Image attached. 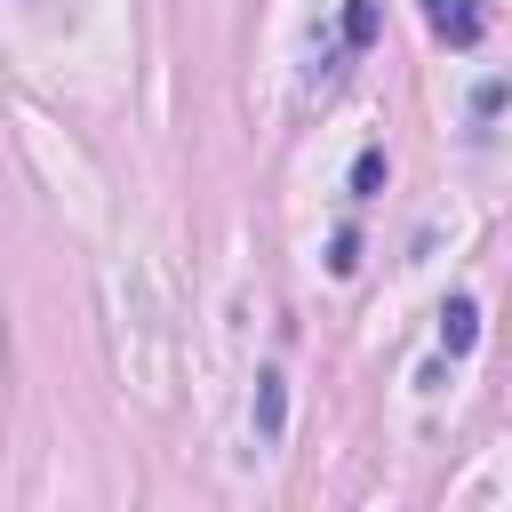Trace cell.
Segmentation results:
<instances>
[{
	"mask_svg": "<svg viewBox=\"0 0 512 512\" xmlns=\"http://www.w3.org/2000/svg\"><path fill=\"white\" fill-rule=\"evenodd\" d=\"M504 104H512V80H480V88H472V112H480V120L504 112Z\"/></svg>",
	"mask_w": 512,
	"mask_h": 512,
	"instance_id": "obj_7",
	"label": "cell"
},
{
	"mask_svg": "<svg viewBox=\"0 0 512 512\" xmlns=\"http://www.w3.org/2000/svg\"><path fill=\"white\" fill-rule=\"evenodd\" d=\"M472 344H480V304H472V296H448V304H440V352L464 360Z\"/></svg>",
	"mask_w": 512,
	"mask_h": 512,
	"instance_id": "obj_2",
	"label": "cell"
},
{
	"mask_svg": "<svg viewBox=\"0 0 512 512\" xmlns=\"http://www.w3.org/2000/svg\"><path fill=\"white\" fill-rule=\"evenodd\" d=\"M384 176H392V160H384V152H376V144H368V152H360V160H352V192H360V200H368V192H384Z\"/></svg>",
	"mask_w": 512,
	"mask_h": 512,
	"instance_id": "obj_5",
	"label": "cell"
},
{
	"mask_svg": "<svg viewBox=\"0 0 512 512\" xmlns=\"http://www.w3.org/2000/svg\"><path fill=\"white\" fill-rule=\"evenodd\" d=\"M280 424H288V376H280V368H264V376H256V432H264V440H280Z\"/></svg>",
	"mask_w": 512,
	"mask_h": 512,
	"instance_id": "obj_3",
	"label": "cell"
},
{
	"mask_svg": "<svg viewBox=\"0 0 512 512\" xmlns=\"http://www.w3.org/2000/svg\"><path fill=\"white\" fill-rule=\"evenodd\" d=\"M376 32H384L376 0H344V48H376Z\"/></svg>",
	"mask_w": 512,
	"mask_h": 512,
	"instance_id": "obj_4",
	"label": "cell"
},
{
	"mask_svg": "<svg viewBox=\"0 0 512 512\" xmlns=\"http://www.w3.org/2000/svg\"><path fill=\"white\" fill-rule=\"evenodd\" d=\"M424 16H432V32H440L448 48H480V32H488L480 0H424Z\"/></svg>",
	"mask_w": 512,
	"mask_h": 512,
	"instance_id": "obj_1",
	"label": "cell"
},
{
	"mask_svg": "<svg viewBox=\"0 0 512 512\" xmlns=\"http://www.w3.org/2000/svg\"><path fill=\"white\" fill-rule=\"evenodd\" d=\"M352 264H360V240H352V232H336V240H328V272H336V280H352Z\"/></svg>",
	"mask_w": 512,
	"mask_h": 512,
	"instance_id": "obj_6",
	"label": "cell"
}]
</instances>
